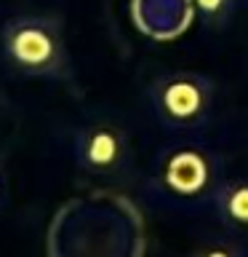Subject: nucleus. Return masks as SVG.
Here are the masks:
<instances>
[{"mask_svg":"<svg viewBox=\"0 0 248 257\" xmlns=\"http://www.w3.org/2000/svg\"><path fill=\"white\" fill-rule=\"evenodd\" d=\"M192 257H248V249L235 238H214L203 244Z\"/></svg>","mask_w":248,"mask_h":257,"instance_id":"0eeeda50","label":"nucleus"},{"mask_svg":"<svg viewBox=\"0 0 248 257\" xmlns=\"http://www.w3.org/2000/svg\"><path fill=\"white\" fill-rule=\"evenodd\" d=\"M214 209L222 225L235 236H248V177L222 182L214 193Z\"/></svg>","mask_w":248,"mask_h":257,"instance_id":"39448f33","label":"nucleus"},{"mask_svg":"<svg viewBox=\"0 0 248 257\" xmlns=\"http://www.w3.org/2000/svg\"><path fill=\"white\" fill-rule=\"evenodd\" d=\"M3 51L19 72L35 78L67 75L62 24L51 16H16L3 27Z\"/></svg>","mask_w":248,"mask_h":257,"instance_id":"f257e3e1","label":"nucleus"},{"mask_svg":"<svg viewBox=\"0 0 248 257\" xmlns=\"http://www.w3.org/2000/svg\"><path fill=\"white\" fill-rule=\"evenodd\" d=\"M152 104L168 128H192L203 123L211 104L208 80L192 72H174L152 88Z\"/></svg>","mask_w":248,"mask_h":257,"instance_id":"7ed1b4c3","label":"nucleus"},{"mask_svg":"<svg viewBox=\"0 0 248 257\" xmlns=\"http://www.w3.org/2000/svg\"><path fill=\"white\" fill-rule=\"evenodd\" d=\"M200 14L206 16L208 24H214V27H222V24H227L232 19V14H235V6L240 0H195Z\"/></svg>","mask_w":248,"mask_h":257,"instance_id":"423d86ee","label":"nucleus"},{"mask_svg":"<svg viewBox=\"0 0 248 257\" xmlns=\"http://www.w3.org/2000/svg\"><path fill=\"white\" fill-rule=\"evenodd\" d=\"M75 161L88 174H120L128 164L126 132L110 120H94L78 128Z\"/></svg>","mask_w":248,"mask_h":257,"instance_id":"20e7f679","label":"nucleus"},{"mask_svg":"<svg viewBox=\"0 0 248 257\" xmlns=\"http://www.w3.org/2000/svg\"><path fill=\"white\" fill-rule=\"evenodd\" d=\"M219 188V172L214 158L198 145H174L158 158L155 166V190L168 201L198 204L214 201Z\"/></svg>","mask_w":248,"mask_h":257,"instance_id":"f03ea898","label":"nucleus"},{"mask_svg":"<svg viewBox=\"0 0 248 257\" xmlns=\"http://www.w3.org/2000/svg\"><path fill=\"white\" fill-rule=\"evenodd\" d=\"M0 201H3V182H0Z\"/></svg>","mask_w":248,"mask_h":257,"instance_id":"6e6552de","label":"nucleus"}]
</instances>
